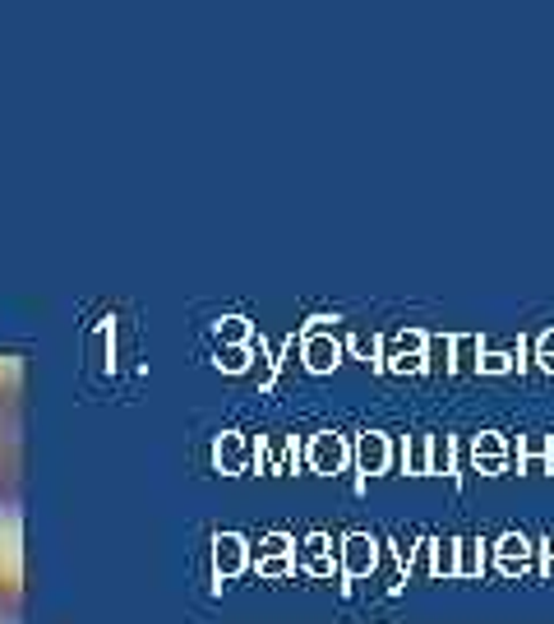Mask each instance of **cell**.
Wrapping results in <instances>:
<instances>
[{
	"mask_svg": "<svg viewBox=\"0 0 554 624\" xmlns=\"http://www.w3.org/2000/svg\"><path fill=\"white\" fill-rule=\"evenodd\" d=\"M314 458H320V467H324V472H338V467H342V444H338V435H324L320 440V448H314Z\"/></svg>",
	"mask_w": 554,
	"mask_h": 624,
	"instance_id": "14",
	"label": "cell"
},
{
	"mask_svg": "<svg viewBox=\"0 0 554 624\" xmlns=\"http://www.w3.org/2000/svg\"><path fill=\"white\" fill-rule=\"evenodd\" d=\"M537 365L545 370V375H554V328H545V334L537 338Z\"/></svg>",
	"mask_w": 554,
	"mask_h": 624,
	"instance_id": "17",
	"label": "cell"
},
{
	"mask_svg": "<svg viewBox=\"0 0 554 624\" xmlns=\"http://www.w3.org/2000/svg\"><path fill=\"white\" fill-rule=\"evenodd\" d=\"M0 624H24V592L10 574H0Z\"/></svg>",
	"mask_w": 554,
	"mask_h": 624,
	"instance_id": "6",
	"label": "cell"
},
{
	"mask_svg": "<svg viewBox=\"0 0 554 624\" xmlns=\"http://www.w3.org/2000/svg\"><path fill=\"white\" fill-rule=\"evenodd\" d=\"M531 551H537V541H527L522 532H508V537L494 541V569L504 578H518L531 564Z\"/></svg>",
	"mask_w": 554,
	"mask_h": 624,
	"instance_id": "1",
	"label": "cell"
},
{
	"mask_svg": "<svg viewBox=\"0 0 554 624\" xmlns=\"http://www.w3.org/2000/svg\"><path fill=\"white\" fill-rule=\"evenodd\" d=\"M430 569H434V537H421L407 555V578H430Z\"/></svg>",
	"mask_w": 554,
	"mask_h": 624,
	"instance_id": "12",
	"label": "cell"
},
{
	"mask_svg": "<svg viewBox=\"0 0 554 624\" xmlns=\"http://www.w3.org/2000/svg\"><path fill=\"white\" fill-rule=\"evenodd\" d=\"M402 458H407V472L411 477H430V435H407Z\"/></svg>",
	"mask_w": 554,
	"mask_h": 624,
	"instance_id": "10",
	"label": "cell"
},
{
	"mask_svg": "<svg viewBox=\"0 0 554 624\" xmlns=\"http://www.w3.org/2000/svg\"><path fill=\"white\" fill-rule=\"evenodd\" d=\"M310 365H314V370L338 365V343H314V347H310Z\"/></svg>",
	"mask_w": 554,
	"mask_h": 624,
	"instance_id": "16",
	"label": "cell"
},
{
	"mask_svg": "<svg viewBox=\"0 0 554 624\" xmlns=\"http://www.w3.org/2000/svg\"><path fill=\"white\" fill-rule=\"evenodd\" d=\"M361 467H365V472H384V467H388V440L384 435H361Z\"/></svg>",
	"mask_w": 554,
	"mask_h": 624,
	"instance_id": "11",
	"label": "cell"
},
{
	"mask_svg": "<svg viewBox=\"0 0 554 624\" xmlns=\"http://www.w3.org/2000/svg\"><path fill=\"white\" fill-rule=\"evenodd\" d=\"M356 352H361V357H374V352H380V343H374V338H356Z\"/></svg>",
	"mask_w": 554,
	"mask_h": 624,
	"instance_id": "19",
	"label": "cell"
},
{
	"mask_svg": "<svg viewBox=\"0 0 554 624\" xmlns=\"http://www.w3.org/2000/svg\"><path fill=\"white\" fill-rule=\"evenodd\" d=\"M471 463H477V472L499 477L504 463H508V440L499 431H481L477 440H471Z\"/></svg>",
	"mask_w": 554,
	"mask_h": 624,
	"instance_id": "2",
	"label": "cell"
},
{
	"mask_svg": "<svg viewBox=\"0 0 554 624\" xmlns=\"http://www.w3.org/2000/svg\"><path fill=\"white\" fill-rule=\"evenodd\" d=\"M425 343H430V334H421V328H407V334L393 338V357H425Z\"/></svg>",
	"mask_w": 554,
	"mask_h": 624,
	"instance_id": "13",
	"label": "cell"
},
{
	"mask_svg": "<svg viewBox=\"0 0 554 624\" xmlns=\"http://www.w3.org/2000/svg\"><path fill=\"white\" fill-rule=\"evenodd\" d=\"M541 551H545V574L554 578V541H541Z\"/></svg>",
	"mask_w": 554,
	"mask_h": 624,
	"instance_id": "20",
	"label": "cell"
},
{
	"mask_svg": "<svg viewBox=\"0 0 554 624\" xmlns=\"http://www.w3.org/2000/svg\"><path fill=\"white\" fill-rule=\"evenodd\" d=\"M481 361V338L477 334H458V338H448V370L453 375H471Z\"/></svg>",
	"mask_w": 554,
	"mask_h": 624,
	"instance_id": "3",
	"label": "cell"
},
{
	"mask_svg": "<svg viewBox=\"0 0 554 624\" xmlns=\"http://www.w3.org/2000/svg\"><path fill=\"white\" fill-rule=\"evenodd\" d=\"M434 578H458V537H434Z\"/></svg>",
	"mask_w": 554,
	"mask_h": 624,
	"instance_id": "9",
	"label": "cell"
},
{
	"mask_svg": "<svg viewBox=\"0 0 554 624\" xmlns=\"http://www.w3.org/2000/svg\"><path fill=\"white\" fill-rule=\"evenodd\" d=\"M19 412V388H14V380L0 370V425H5L10 417Z\"/></svg>",
	"mask_w": 554,
	"mask_h": 624,
	"instance_id": "15",
	"label": "cell"
},
{
	"mask_svg": "<svg viewBox=\"0 0 554 624\" xmlns=\"http://www.w3.org/2000/svg\"><path fill=\"white\" fill-rule=\"evenodd\" d=\"M481 537H458V578H477L485 569V551Z\"/></svg>",
	"mask_w": 554,
	"mask_h": 624,
	"instance_id": "7",
	"label": "cell"
},
{
	"mask_svg": "<svg viewBox=\"0 0 554 624\" xmlns=\"http://www.w3.org/2000/svg\"><path fill=\"white\" fill-rule=\"evenodd\" d=\"M453 463H458L453 435H430V477H453Z\"/></svg>",
	"mask_w": 554,
	"mask_h": 624,
	"instance_id": "8",
	"label": "cell"
},
{
	"mask_svg": "<svg viewBox=\"0 0 554 624\" xmlns=\"http://www.w3.org/2000/svg\"><path fill=\"white\" fill-rule=\"evenodd\" d=\"M513 370L522 375V343L513 352H481L477 361V375H513Z\"/></svg>",
	"mask_w": 554,
	"mask_h": 624,
	"instance_id": "5",
	"label": "cell"
},
{
	"mask_svg": "<svg viewBox=\"0 0 554 624\" xmlns=\"http://www.w3.org/2000/svg\"><path fill=\"white\" fill-rule=\"evenodd\" d=\"M393 375H425V357H388Z\"/></svg>",
	"mask_w": 554,
	"mask_h": 624,
	"instance_id": "18",
	"label": "cell"
},
{
	"mask_svg": "<svg viewBox=\"0 0 554 624\" xmlns=\"http://www.w3.org/2000/svg\"><path fill=\"white\" fill-rule=\"evenodd\" d=\"M374 564H380V551H374V537H365V532H356V537H347V574L351 578H365Z\"/></svg>",
	"mask_w": 554,
	"mask_h": 624,
	"instance_id": "4",
	"label": "cell"
}]
</instances>
